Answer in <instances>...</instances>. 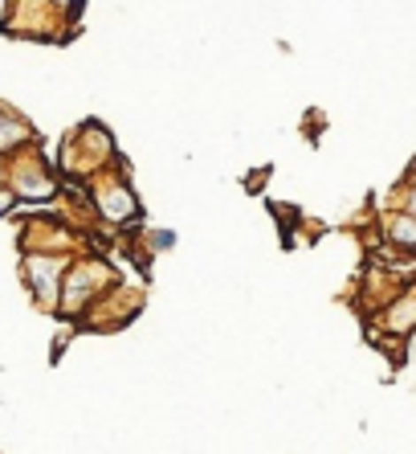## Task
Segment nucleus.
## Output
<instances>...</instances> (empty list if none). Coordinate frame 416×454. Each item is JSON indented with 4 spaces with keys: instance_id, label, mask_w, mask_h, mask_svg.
Listing matches in <instances>:
<instances>
[{
    "instance_id": "f03ea898",
    "label": "nucleus",
    "mask_w": 416,
    "mask_h": 454,
    "mask_svg": "<svg viewBox=\"0 0 416 454\" xmlns=\"http://www.w3.org/2000/svg\"><path fill=\"white\" fill-rule=\"evenodd\" d=\"M388 233H392L396 246H404V250L416 254V217H412V213H404V217H392Z\"/></svg>"
},
{
    "instance_id": "7ed1b4c3",
    "label": "nucleus",
    "mask_w": 416,
    "mask_h": 454,
    "mask_svg": "<svg viewBox=\"0 0 416 454\" xmlns=\"http://www.w3.org/2000/svg\"><path fill=\"white\" fill-rule=\"evenodd\" d=\"M21 136H25L21 127H12V123H9V119L0 115V148H4V144H12V139H21Z\"/></svg>"
},
{
    "instance_id": "39448f33",
    "label": "nucleus",
    "mask_w": 416,
    "mask_h": 454,
    "mask_svg": "<svg viewBox=\"0 0 416 454\" xmlns=\"http://www.w3.org/2000/svg\"><path fill=\"white\" fill-rule=\"evenodd\" d=\"M0 209H9V197H0Z\"/></svg>"
},
{
    "instance_id": "20e7f679",
    "label": "nucleus",
    "mask_w": 416,
    "mask_h": 454,
    "mask_svg": "<svg viewBox=\"0 0 416 454\" xmlns=\"http://www.w3.org/2000/svg\"><path fill=\"white\" fill-rule=\"evenodd\" d=\"M408 209H412V217H416V189H412V197H408Z\"/></svg>"
},
{
    "instance_id": "f257e3e1",
    "label": "nucleus",
    "mask_w": 416,
    "mask_h": 454,
    "mask_svg": "<svg viewBox=\"0 0 416 454\" xmlns=\"http://www.w3.org/2000/svg\"><path fill=\"white\" fill-rule=\"evenodd\" d=\"M392 332H400V336H412L416 332V295H404L396 299L392 307H388V319H384Z\"/></svg>"
}]
</instances>
